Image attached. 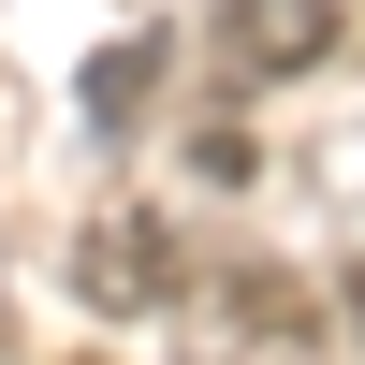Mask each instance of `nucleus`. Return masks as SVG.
I'll list each match as a JSON object with an SVG mask.
<instances>
[{
  "label": "nucleus",
  "instance_id": "nucleus-1",
  "mask_svg": "<svg viewBox=\"0 0 365 365\" xmlns=\"http://www.w3.org/2000/svg\"><path fill=\"white\" fill-rule=\"evenodd\" d=\"M336 29H351V0H234L220 44H234V73H249V88H278V73H322Z\"/></svg>",
  "mask_w": 365,
  "mask_h": 365
},
{
  "label": "nucleus",
  "instance_id": "nucleus-2",
  "mask_svg": "<svg viewBox=\"0 0 365 365\" xmlns=\"http://www.w3.org/2000/svg\"><path fill=\"white\" fill-rule=\"evenodd\" d=\"M175 278V249L146 220H103V249H88V292H103V307H132V292H161Z\"/></svg>",
  "mask_w": 365,
  "mask_h": 365
}]
</instances>
